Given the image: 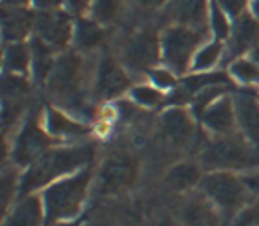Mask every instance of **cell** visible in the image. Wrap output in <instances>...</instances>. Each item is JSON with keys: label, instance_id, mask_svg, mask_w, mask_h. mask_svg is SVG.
I'll return each mask as SVG.
<instances>
[{"label": "cell", "instance_id": "obj_17", "mask_svg": "<svg viewBox=\"0 0 259 226\" xmlns=\"http://www.w3.org/2000/svg\"><path fill=\"white\" fill-rule=\"evenodd\" d=\"M259 42V22L251 16H241L236 24L232 44H230V56H238L245 52L247 48L255 46Z\"/></svg>", "mask_w": 259, "mask_h": 226}, {"label": "cell", "instance_id": "obj_3", "mask_svg": "<svg viewBox=\"0 0 259 226\" xmlns=\"http://www.w3.org/2000/svg\"><path fill=\"white\" fill-rule=\"evenodd\" d=\"M91 173L83 171L67 181H62L46 191V210L50 220L75 216L83 204Z\"/></svg>", "mask_w": 259, "mask_h": 226}, {"label": "cell", "instance_id": "obj_44", "mask_svg": "<svg viewBox=\"0 0 259 226\" xmlns=\"http://www.w3.org/2000/svg\"><path fill=\"white\" fill-rule=\"evenodd\" d=\"M253 58H255V62L259 64V46L255 48V52H253Z\"/></svg>", "mask_w": 259, "mask_h": 226}, {"label": "cell", "instance_id": "obj_22", "mask_svg": "<svg viewBox=\"0 0 259 226\" xmlns=\"http://www.w3.org/2000/svg\"><path fill=\"white\" fill-rule=\"evenodd\" d=\"M52 46L46 44L42 38H36L32 42V52H34V73L38 82H44L52 71H54V58H52Z\"/></svg>", "mask_w": 259, "mask_h": 226}, {"label": "cell", "instance_id": "obj_39", "mask_svg": "<svg viewBox=\"0 0 259 226\" xmlns=\"http://www.w3.org/2000/svg\"><path fill=\"white\" fill-rule=\"evenodd\" d=\"M243 182H245V186H247V189H251V191H257V193H259V173H255V175H249V177H245V179H243Z\"/></svg>", "mask_w": 259, "mask_h": 226}, {"label": "cell", "instance_id": "obj_6", "mask_svg": "<svg viewBox=\"0 0 259 226\" xmlns=\"http://www.w3.org/2000/svg\"><path fill=\"white\" fill-rule=\"evenodd\" d=\"M204 40L202 30H192L186 26L168 28L162 36V56L164 62L178 73L188 68V62L194 54L196 46Z\"/></svg>", "mask_w": 259, "mask_h": 226}, {"label": "cell", "instance_id": "obj_24", "mask_svg": "<svg viewBox=\"0 0 259 226\" xmlns=\"http://www.w3.org/2000/svg\"><path fill=\"white\" fill-rule=\"evenodd\" d=\"M103 40V30L91 20H79L75 30V42L81 50H91L101 44Z\"/></svg>", "mask_w": 259, "mask_h": 226}, {"label": "cell", "instance_id": "obj_38", "mask_svg": "<svg viewBox=\"0 0 259 226\" xmlns=\"http://www.w3.org/2000/svg\"><path fill=\"white\" fill-rule=\"evenodd\" d=\"M67 4H69V8L73 12H83L87 8V4H89V0H67Z\"/></svg>", "mask_w": 259, "mask_h": 226}, {"label": "cell", "instance_id": "obj_45", "mask_svg": "<svg viewBox=\"0 0 259 226\" xmlns=\"http://www.w3.org/2000/svg\"><path fill=\"white\" fill-rule=\"evenodd\" d=\"M56 226H79V224H56Z\"/></svg>", "mask_w": 259, "mask_h": 226}, {"label": "cell", "instance_id": "obj_43", "mask_svg": "<svg viewBox=\"0 0 259 226\" xmlns=\"http://www.w3.org/2000/svg\"><path fill=\"white\" fill-rule=\"evenodd\" d=\"M253 14L259 18V0H255V2H253Z\"/></svg>", "mask_w": 259, "mask_h": 226}, {"label": "cell", "instance_id": "obj_20", "mask_svg": "<svg viewBox=\"0 0 259 226\" xmlns=\"http://www.w3.org/2000/svg\"><path fill=\"white\" fill-rule=\"evenodd\" d=\"M36 24V18L30 12L24 10H6L2 16V28H4V38L6 40H22L30 26Z\"/></svg>", "mask_w": 259, "mask_h": 226}, {"label": "cell", "instance_id": "obj_21", "mask_svg": "<svg viewBox=\"0 0 259 226\" xmlns=\"http://www.w3.org/2000/svg\"><path fill=\"white\" fill-rule=\"evenodd\" d=\"M200 181V169L194 163H180L172 167L166 175V182L174 191H188Z\"/></svg>", "mask_w": 259, "mask_h": 226}, {"label": "cell", "instance_id": "obj_1", "mask_svg": "<svg viewBox=\"0 0 259 226\" xmlns=\"http://www.w3.org/2000/svg\"><path fill=\"white\" fill-rule=\"evenodd\" d=\"M91 159H93V147H89V145L48 151L24 175V179L20 182V191L22 193H30V191L46 184V182H50L52 179L64 175V173H69V171H73L81 165H87Z\"/></svg>", "mask_w": 259, "mask_h": 226}, {"label": "cell", "instance_id": "obj_35", "mask_svg": "<svg viewBox=\"0 0 259 226\" xmlns=\"http://www.w3.org/2000/svg\"><path fill=\"white\" fill-rule=\"evenodd\" d=\"M152 82H154L158 88H170V86H174L172 73H170V71H164V69L152 71Z\"/></svg>", "mask_w": 259, "mask_h": 226}, {"label": "cell", "instance_id": "obj_9", "mask_svg": "<svg viewBox=\"0 0 259 226\" xmlns=\"http://www.w3.org/2000/svg\"><path fill=\"white\" fill-rule=\"evenodd\" d=\"M158 58V42L152 32H139L131 36L123 48V60L131 69L143 71L151 68Z\"/></svg>", "mask_w": 259, "mask_h": 226}, {"label": "cell", "instance_id": "obj_2", "mask_svg": "<svg viewBox=\"0 0 259 226\" xmlns=\"http://www.w3.org/2000/svg\"><path fill=\"white\" fill-rule=\"evenodd\" d=\"M206 169H249L259 165V149L238 137H224L210 143L202 153Z\"/></svg>", "mask_w": 259, "mask_h": 226}, {"label": "cell", "instance_id": "obj_41", "mask_svg": "<svg viewBox=\"0 0 259 226\" xmlns=\"http://www.w3.org/2000/svg\"><path fill=\"white\" fill-rule=\"evenodd\" d=\"M143 6H149V8H154V6H160L164 0H139Z\"/></svg>", "mask_w": 259, "mask_h": 226}, {"label": "cell", "instance_id": "obj_12", "mask_svg": "<svg viewBox=\"0 0 259 226\" xmlns=\"http://www.w3.org/2000/svg\"><path fill=\"white\" fill-rule=\"evenodd\" d=\"M127 88H129V78L125 76V71L113 58L105 56L99 62V69H97V91L103 97H115Z\"/></svg>", "mask_w": 259, "mask_h": 226}, {"label": "cell", "instance_id": "obj_11", "mask_svg": "<svg viewBox=\"0 0 259 226\" xmlns=\"http://www.w3.org/2000/svg\"><path fill=\"white\" fill-rule=\"evenodd\" d=\"M236 113L243 135L259 149V103L251 91H241L236 97Z\"/></svg>", "mask_w": 259, "mask_h": 226}, {"label": "cell", "instance_id": "obj_40", "mask_svg": "<svg viewBox=\"0 0 259 226\" xmlns=\"http://www.w3.org/2000/svg\"><path fill=\"white\" fill-rule=\"evenodd\" d=\"M34 2L40 8H56L58 4H62V0H34Z\"/></svg>", "mask_w": 259, "mask_h": 226}, {"label": "cell", "instance_id": "obj_32", "mask_svg": "<svg viewBox=\"0 0 259 226\" xmlns=\"http://www.w3.org/2000/svg\"><path fill=\"white\" fill-rule=\"evenodd\" d=\"M212 30H214V34H216L220 40L230 34V24H228L226 14L222 12V8L218 4L212 6Z\"/></svg>", "mask_w": 259, "mask_h": 226}, {"label": "cell", "instance_id": "obj_27", "mask_svg": "<svg viewBox=\"0 0 259 226\" xmlns=\"http://www.w3.org/2000/svg\"><path fill=\"white\" fill-rule=\"evenodd\" d=\"M232 73L243 84H255L259 82V69L255 64L247 62V60H239L232 66Z\"/></svg>", "mask_w": 259, "mask_h": 226}, {"label": "cell", "instance_id": "obj_10", "mask_svg": "<svg viewBox=\"0 0 259 226\" xmlns=\"http://www.w3.org/2000/svg\"><path fill=\"white\" fill-rule=\"evenodd\" d=\"M38 38H42L52 48H64L69 42L71 22L69 16L62 12H44L36 18Z\"/></svg>", "mask_w": 259, "mask_h": 226}, {"label": "cell", "instance_id": "obj_29", "mask_svg": "<svg viewBox=\"0 0 259 226\" xmlns=\"http://www.w3.org/2000/svg\"><path fill=\"white\" fill-rule=\"evenodd\" d=\"M133 97L137 103L145 105V107H154L162 101V93H158L152 88H147V86H141V88H135L133 90Z\"/></svg>", "mask_w": 259, "mask_h": 226}, {"label": "cell", "instance_id": "obj_14", "mask_svg": "<svg viewBox=\"0 0 259 226\" xmlns=\"http://www.w3.org/2000/svg\"><path fill=\"white\" fill-rule=\"evenodd\" d=\"M220 84H228V76L226 73H204V76H192V78H186L178 91L170 97L172 103H184V101H190L194 99L196 95L206 88H212V86H220Z\"/></svg>", "mask_w": 259, "mask_h": 226}, {"label": "cell", "instance_id": "obj_5", "mask_svg": "<svg viewBox=\"0 0 259 226\" xmlns=\"http://www.w3.org/2000/svg\"><path fill=\"white\" fill-rule=\"evenodd\" d=\"M204 195L220 206L226 214H234L243 206L247 199V186L243 179H238L230 173H212L202 181Z\"/></svg>", "mask_w": 259, "mask_h": 226}, {"label": "cell", "instance_id": "obj_8", "mask_svg": "<svg viewBox=\"0 0 259 226\" xmlns=\"http://www.w3.org/2000/svg\"><path fill=\"white\" fill-rule=\"evenodd\" d=\"M48 147H50V137L38 127V123H36V119L32 115L26 121V125L22 127L20 135L16 139L14 161L18 165H30L32 161H38L42 155H46Z\"/></svg>", "mask_w": 259, "mask_h": 226}, {"label": "cell", "instance_id": "obj_23", "mask_svg": "<svg viewBox=\"0 0 259 226\" xmlns=\"http://www.w3.org/2000/svg\"><path fill=\"white\" fill-rule=\"evenodd\" d=\"M48 129H50V133H54V135H67V137L83 135L87 131L83 125H79V123L67 119L64 113L56 111V109H50V111H48Z\"/></svg>", "mask_w": 259, "mask_h": 226}, {"label": "cell", "instance_id": "obj_16", "mask_svg": "<svg viewBox=\"0 0 259 226\" xmlns=\"http://www.w3.org/2000/svg\"><path fill=\"white\" fill-rule=\"evenodd\" d=\"M4 226H42V204L38 197H26L14 206Z\"/></svg>", "mask_w": 259, "mask_h": 226}, {"label": "cell", "instance_id": "obj_36", "mask_svg": "<svg viewBox=\"0 0 259 226\" xmlns=\"http://www.w3.org/2000/svg\"><path fill=\"white\" fill-rule=\"evenodd\" d=\"M247 224L259 226V203H255L249 210H245V212L239 216V226H247Z\"/></svg>", "mask_w": 259, "mask_h": 226}, {"label": "cell", "instance_id": "obj_19", "mask_svg": "<svg viewBox=\"0 0 259 226\" xmlns=\"http://www.w3.org/2000/svg\"><path fill=\"white\" fill-rule=\"evenodd\" d=\"M182 220H184V226H222L212 206L202 199H192L184 206Z\"/></svg>", "mask_w": 259, "mask_h": 226}, {"label": "cell", "instance_id": "obj_37", "mask_svg": "<svg viewBox=\"0 0 259 226\" xmlns=\"http://www.w3.org/2000/svg\"><path fill=\"white\" fill-rule=\"evenodd\" d=\"M218 2L224 6L226 12H230L234 16H238L241 12V8H243V0H218Z\"/></svg>", "mask_w": 259, "mask_h": 226}, {"label": "cell", "instance_id": "obj_7", "mask_svg": "<svg viewBox=\"0 0 259 226\" xmlns=\"http://www.w3.org/2000/svg\"><path fill=\"white\" fill-rule=\"evenodd\" d=\"M137 161L131 155H113L109 157L97 177V191L101 195H117L133 186L137 179Z\"/></svg>", "mask_w": 259, "mask_h": 226}, {"label": "cell", "instance_id": "obj_31", "mask_svg": "<svg viewBox=\"0 0 259 226\" xmlns=\"http://www.w3.org/2000/svg\"><path fill=\"white\" fill-rule=\"evenodd\" d=\"M22 101L20 97H6L4 101V111H2V121L6 127H12V123H16V119L20 117Z\"/></svg>", "mask_w": 259, "mask_h": 226}, {"label": "cell", "instance_id": "obj_28", "mask_svg": "<svg viewBox=\"0 0 259 226\" xmlns=\"http://www.w3.org/2000/svg\"><path fill=\"white\" fill-rule=\"evenodd\" d=\"M220 54H222V46L220 44L206 46L204 50L198 52V56H196V60H194V68L196 69H208L210 66H214V64L218 62Z\"/></svg>", "mask_w": 259, "mask_h": 226}, {"label": "cell", "instance_id": "obj_33", "mask_svg": "<svg viewBox=\"0 0 259 226\" xmlns=\"http://www.w3.org/2000/svg\"><path fill=\"white\" fill-rule=\"evenodd\" d=\"M218 93H220V88H218V86H212V88H206V90L200 91L194 99H192V103H194V111L202 113L204 109H208V103L216 97Z\"/></svg>", "mask_w": 259, "mask_h": 226}, {"label": "cell", "instance_id": "obj_26", "mask_svg": "<svg viewBox=\"0 0 259 226\" xmlns=\"http://www.w3.org/2000/svg\"><path fill=\"white\" fill-rule=\"evenodd\" d=\"M119 6H121V0H95V8H93L95 20H99V22L115 20Z\"/></svg>", "mask_w": 259, "mask_h": 226}, {"label": "cell", "instance_id": "obj_25", "mask_svg": "<svg viewBox=\"0 0 259 226\" xmlns=\"http://www.w3.org/2000/svg\"><path fill=\"white\" fill-rule=\"evenodd\" d=\"M28 62H30V56H28V48L24 44H10L6 48V54H4L6 69L22 73L28 68Z\"/></svg>", "mask_w": 259, "mask_h": 226}, {"label": "cell", "instance_id": "obj_18", "mask_svg": "<svg viewBox=\"0 0 259 226\" xmlns=\"http://www.w3.org/2000/svg\"><path fill=\"white\" fill-rule=\"evenodd\" d=\"M168 16L180 24L198 26L206 18V0H174L168 8Z\"/></svg>", "mask_w": 259, "mask_h": 226}, {"label": "cell", "instance_id": "obj_13", "mask_svg": "<svg viewBox=\"0 0 259 226\" xmlns=\"http://www.w3.org/2000/svg\"><path fill=\"white\" fill-rule=\"evenodd\" d=\"M162 135L174 145H186L194 137V123L184 109H170L162 115Z\"/></svg>", "mask_w": 259, "mask_h": 226}, {"label": "cell", "instance_id": "obj_4", "mask_svg": "<svg viewBox=\"0 0 259 226\" xmlns=\"http://www.w3.org/2000/svg\"><path fill=\"white\" fill-rule=\"evenodd\" d=\"M83 80H85L83 60L77 54L69 52L56 62L54 71L50 76V88L54 90L58 97L64 99L65 105H69L71 109H79V107H85L81 103V95H79Z\"/></svg>", "mask_w": 259, "mask_h": 226}, {"label": "cell", "instance_id": "obj_34", "mask_svg": "<svg viewBox=\"0 0 259 226\" xmlns=\"http://www.w3.org/2000/svg\"><path fill=\"white\" fill-rule=\"evenodd\" d=\"M14 186H16V173L14 171H6L2 175V208L10 201V197L14 193Z\"/></svg>", "mask_w": 259, "mask_h": 226}, {"label": "cell", "instance_id": "obj_15", "mask_svg": "<svg viewBox=\"0 0 259 226\" xmlns=\"http://www.w3.org/2000/svg\"><path fill=\"white\" fill-rule=\"evenodd\" d=\"M202 121L206 123L208 129H212L216 133H230L234 129V121H236L232 101L226 97V99H220L214 105H210L208 111L202 113Z\"/></svg>", "mask_w": 259, "mask_h": 226}, {"label": "cell", "instance_id": "obj_42", "mask_svg": "<svg viewBox=\"0 0 259 226\" xmlns=\"http://www.w3.org/2000/svg\"><path fill=\"white\" fill-rule=\"evenodd\" d=\"M6 4H10V6H22V4H26L28 0H4Z\"/></svg>", "mask_w": 259, "mask_h": 226}, {"label": "cell", "instance_id": "obj_30", "mask_svg": "<svg viewBox=\"0 0 259 226\" xmlns=\"http://www.w3.org/2000/svg\"><path fill=\"white\" fill-rule=\"evenodd\" d=\"M2 91L6 97H20L28 91V82L18 76H8L2 84Z\"/></svg>", "mask_w": 259, "mask_h": 226}]
</instances>
